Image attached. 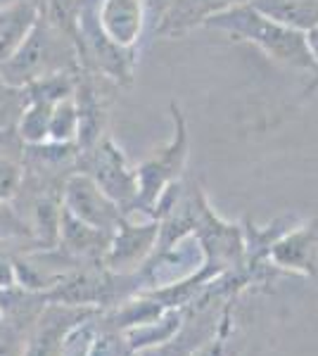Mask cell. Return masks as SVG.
<instances>
[{
	"label": "cell",
	"mask_w": 318,
	"mask_h": 356,
	"mask_svg": "<svg viewBox=\"0 0 318 356\" xmlns=\"http://www.w3.org/2000/svg\"><path fill=\"white\" fill-rule=\"evenodd\" d=\"M129 344L124 340V332L114 330V332H100L93 337L90 342V354L88 356H129Z\"/></svg>",
	"instance_id": "17"
},
{
	"label": "cell",
	"mask_w": 318,
	"mask_h": 356,
	"mask_svg": "<svg viewBox=\"0 0 318 356\" xmlns=\"http://www.w3.org/2000/svg\"><path fill=\"white\" fill-rule=\"evenodd\" d=\"M250 5L271 19L304 33L318 24V0H252Z\"/></svg>",
	"instance_id": "13"
},
{
	"label": "cell",
	"mask_w": 318,
	"mask_h": 356,
	"mask_svg": "<svg viewBox=\"0 0 318 356\" xmlns=\"http://www.w3.org/2000/svg\"><path fill=\"white\" fill-rule=\"evenodd\" d=\"M17 283H19V278H17V266L5 254H0V288L8 290V288H15Z\"/></svg>",
	"instance_id": "19"
},
{
	"label": "cell",
	"mask_w": 318,
	"mask_h": 356,
	"mask_svg": "<svg viewBox=\"0 0 318 356\" xmlns=\"http://www.w3.org/2000/svg\"><path fill=\"white\" fill-rule=\"evenodd\" d=\"M79 134V107L74 105V97L67 95L57 100L50 112L48 140L53 143H69Z\"/></svg>",
	"instance_id": "15"
},
{
	"label": "cell",
	"mask_w": 318,
	"mask_h": 356,
	"mask_svg": "<svg viewBox=\"0 0 318 356\" xmlns=\"http://www.w3.org/2000/svg\"><path fill=\"white\" fill-rule=\"evenodd\" d=\"M117 19V26L107 31V41L117 45H129L141 31V3L136 0H107L102 10V24Z\"/></svg>",
	"instance_id": "14"
},
{
	"label": "cell",
	"mask_w": 318,
	"mask_h": 356,
	"mask_svg": "<svg viewBox=\"0 0 318 356\" xmlns=\"http://www.w3.org/2000/svg\"><path fill=\"white\" fill-rule=\"evenodd\" d=\"M60 240L67 245V250L84 257H105L112 243V233L97 231L88 223L79 221L62 207L60 211Z\"/></svg>",
	"instance_id": "11"
},
{
	"label": "cell",
	"mask_w": 318,
	"mask_h": 356,
	"mask_svg": "<svg viewBox=\"0 0 318 356\" xmlns=\"http://www.w3.org/2000/svg\"><path fill=\"white\" fill-rule=\"evenodd\" d=\"M207 26L225 31L240 41L254 43L262 53L273 57L276 62L287 67L311 69L316 65L306 48V33L299 29L285 26L259 13L252 5H230L216 13L207 22Z\"/></svg>",
	"instance_id": "1"
},
{
	"label": "cell",
	"mask_w": 318,
	"mask_h": 356,
	"mask_svg": "<svg viewBox=\"0 0 318 356\" xmlns=\"http://www.w3.org/2000/svg\"><path fill=\"white\" fill-rule=\"evenodd\" d=\"M93 337H95L93 323L81 321V323H77L72 330L67 332V337H65V342H62L60 354L57 356H88Z\"/></svg>",
	"instance_id": "16"
},
{
	"label": "cell",
	"mask_w": 318,
	"mask_h": 356,
	"mask_svg": "<svg viewBox=\"0 0 318 356\" xmlns=\"http://www.w3.org/2000/svg\"><path fill=\"white\" fill-rule=\"evenodd\" d=\"M166 247H171V252L161 254L157 266L152 268V285H157V288L178 285V280L198 271L202 264V247L195 238H178Z\"/></svg>",
	"instance_id": "10"
},
{
	"label": "cell",
	"mask_w": 318,
	"mask_h": 356,
	"mask_svg": "<svg viewBox=\"0 0 318 356\" xmlns=\"http://www.w3.org/2000/svg\"><path fill=\"white\" fill-rule=\"evenodd\" d=\"M223 8L221 0H169L161 13L157 33L164 38L186 36L195 26L207 24Z\"/></svg>",
	"instance_id": "8"
},
{
	"label": "cell",
	"mask_w": 318,
	"mask_h": 356,
	"mask_svg": "<svg viewBox=\"0 0 318 356\" xmlns=\"http://www.w3.org/2000/svg\"><path fill=\"white\" fill-rule=\"evenodd\" d=\"M22 181V171L13 159L0 157V202L3 200H10L17 193Z\"/></svg>",
	"instance_id": "18"
},
{
	"label": "cell",
	"mask_w": 318,
	"mask_h": 356,
	"mask_svg": "<svg viewBox=\"0 0 318 356\" xmlns=\"http://www.w3.org/2000/svg\"><path fill=\"white\" fill-rule=\"evenodd\" d=\"M306 48H309V53H311V60L318 65V24L306 31Z\"/></svg>",
	"instance_id": "20"
},
{
	"label": "cell",
	"mask_w": 318,
	"mask_h": 356,
	"mask_svg": "<svg viewBox=\"0 0 318 356\" xmlns=\"http://www.w3.org/2000/svg\"><path fill=\"white\" fill-rule=\"evenodd\" d=\"M97 186L105 191L114 202H131L133 197H138V181L136 174L129 171V166L124 162L121 150L112 145L109 140H102L97 145L90 159V174H88Z\"/></svg>",
	"instance_id": "5"
},
{
	"label": "cell",
	"mask_w": 318,
	"mask_h": 356,
	"mask_svg": "<svg viewBox=\"0 0 318 356\" xmlns=\"http://www.w3.org/2000/svg\"><path fill=\"white\" fill-rule=\"evenodd\" d=\"M193 356H223V352H221V344H207V347H202L200 352H195Z\"/></svg>",
	"instance_id": "21"
},
{
	"label": "cell",
	"mask_w": 318,
	"mask_h": 356,
	"mask_svg": "<svg viewBox=\"0 0 318 356\" xmlns=\"http://www.w3.org/2000/svg\"><path fill=\"white\" fill-rule=\"evenodd\" d=\"M65 209L97 231L114 233L121 226L119 204L88 174H77L65 186Z\"/></svg>",
	"instance_id": "3"
},
{
	"label": "cell",
	"mask_w": 318,
	"mask_h": 356,
	"mask_svg": "<svg viewBox=\"0 0 318 356\" xmlns=\"http://www.w3.org/2000/svg\"><path fill=\"white\" fill-rule=\"evenodd\" d=\"M271 257L287 268L309 273L311 278H318V221H311L309 226L299 228L297 233H290L273 245Z\"/></svg>",
	"instance_id": "9"
},
{
	"label": "cell",
	"mask_w": 318,
	"mask_h": 356,
	"mask_svg": "<svg viewBox=\"0 0 318 356\" xmlns=\"http://www.w3.org/2000/svg\"><path fill=\"white\" fill-rule=\"evenodd\" d=\"M225 8H230V5H250L252 0H221Z\"/></svg>",
	"instance_id": "22"
},
{
	"label": "cell",
	"mask_w": 318,
	"mask_h": 356,
	"mask_svg": "<svg viewBox=\"0 0 318 356\" xmlns=\"http://www.w3.org/2000/svg\"><path fill=\"white\" fill-rule=\"evenodd\" d=\"M36 19V8L24 0L10 8H0V62H5L19 48Z\"/></svg>",
	"instance_id": "12"
},
{
	"label": "cell",
	"mask_w": 318,
	"mask_h": 356,
	"mask_svg": "<svg viewBox=\"0 0 318 356\" xmlns=\"http://www.w3.org/2000/svg\"><path fill=\"white\" fill-rule=\"evenodd\" d=\"M81 318H84V312L74 314L72 304H57V307H50L48 312L40 316L36 330H33L31 340H29L24 356H57L60 354L62 342H65V337H67V332L77 323H81Z\"/></svg>",
	"instance_id": "7"
},
{
	"label": "cell",
	"mask_w": 318,
	"mask_h": 356,
	"mask_svg": "<svg viewBox=\"0 0 318 356\" xmlns=\"http://www.w3.org/2000/svg\"><path fill=\"white\" fill-rule=\"evenodd\" d=\"M157 243V223H148V226H136V223L126 226V223H121L117 231L112 233V243H109V250L105 254V264L119 273L133 271L152 252V247Z\"/></svg>",
	"instance_id": "6"
},
{
	"label": "cell",
	"mask_w": 318,
	"mask_h": 356,
	"mask_svg": "<svg viewBox=\"0 0 318 356\" xmlns=\"http://www.w3.org/2000/svg\"><path fill=\"white\" fill-rule=\"evenodd\" d=\"M69 53L72 50H69L60 29L43 19H36V24L31 26L19 48L3 62L0 76L13 88H26L40 79L62 74Z\"/></svg>",
	"instance_id": "2"
},
{
	"label": "cell",
	"mask_w": 318,
	"mask_h": 356,
	"mask_svg": "<svg viewBox=\"0 0 318 356\" xmlns=\"http://www.w3.org/2000/svg\"><path fill=\"white\" fill-rule=\"evenodd\" d=\"M173 122L178 124L173 143L166 150H161L159 157L150 159V162L136 174L138 197L145 200V202H154V200H157V195L164 191L166 183L178 174L183 159H186V124H183V117L176 105H173Z\"/></svg>",
	"instance_id": "4"
}]
</instances>
